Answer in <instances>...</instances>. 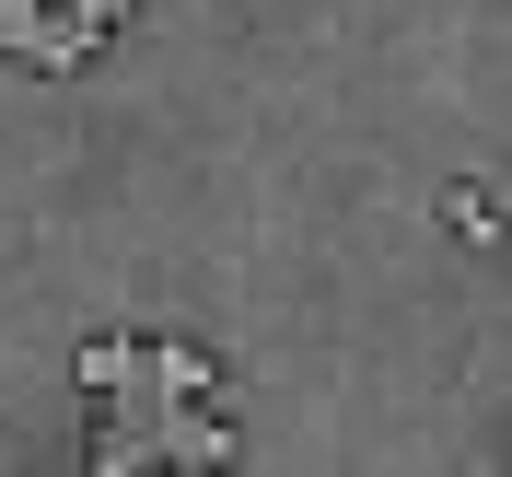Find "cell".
<instances>
[{"label": "cell", "instance_id": "obj_1", "mask_svg": "<svg viewBox=\"0 0 512 477\" xmlns=\"http://www.w3.org/2000/svg\"><path fill=\"white\" fill-rule=\"evenodd\" d=\"M117 35V0H82V12H35V0H0V47L35 70H82Z\"/></svg>", "mask_w": 512, "mask_h": 477}, {"label": "cell", "instance_id": "obj_3", "mask_svg": "<svg viewBox=\"0 0 512 477\" xmlns=\"http://www.w3.org/2000/svg\"><path fill=\"white\" fill-rule=\"evenodd\" d=\"M128 361H140V338H128V326H105V338H82V396H94V408H105V396L128 384Z\"/></svg>", "mask_w": 512, "mask_h": 477}, {"label": "cell", "instance_id": "obj_2", "mask_svg": "<svg viewBox=\"0 0 512 477\" xmlns=\"http://www.w3.org/2000/svg\"><path fill=\"white\" fill-rule=\"evenodd\" d=\"M233 454H245V443H233V419H222V408H175V419H163V466H187V477H222Z\"/></svg>", "mask_w": 512, "mask_h": 477}, {"label": "cell", "instance_id": "obj_4", "mask_svg": "<svg viewBox=\"0 0 512 477\" xmlns=\"http://www.w3.org/2000/svg\"><path fill=\"white\" fill-rule=\"evenodd\" d=\"M443 222L466 233V245H489V187H454V198H443Z\"/></svg>", "mask_w": 512, "mask_h": 477}]
</instances>
